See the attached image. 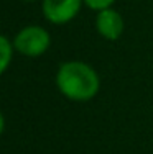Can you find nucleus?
<instances>
[{
    "label": "nucleus",
    "instance_id": "nucleus-3",
    "mask_svg": "<svg viewBox=\"0 0 153 154\" xmlns=\"http://www.w3.org/2000/svg\"><path fill=\"white\" fill-rule=\"evenodd\" d=\"M84 0H43V15L54 25H64L79 13Z\"/></svg>",
    "mask_w": 153,
    "mask_h": 154
},
{
    "label": "nucleus",
    "instance_id": "nucleus-4",
    "mask_svg": "<svg viewBox=\"0 0 153 154\" xmlns=\"http://www.w3.org/2000/svg\"><path fill=\"white\" fill-rule=\"evenodd\" d=\"M123 18L119 12L114 8H105L100 10L96 17V28L102 38L109 41H115L122 36L123 33Z\"/></svg>",
    "mask_w": 153,
    "mask_h": 154
},
{
    "label": "nucleus",
    "instance_id": "nucleus-6",
    "mask_svg": "<svg viewBox=\"0 0 153 154\" xmlns=\"http://www.w3.org/2000/svg\"><path fill=\"white\" fill-rule=\"evenodd\" d=\"M115 0H84V3L89 7L91 10H96V12H100V10H105V8H110L112 3Z\"/></svg>",
    "mask_w": 153,
    "mask_h": 154
},
{
    "label": "nucleus",
    "instance_id": "nucleus-5",
    "mask_svg": "<svg viewBox=\"0 0 153 154\" xmlns=\"http://www.w3.org/2000/svg\"><path fill=\"white\" fill-rule=\"evenodd\" d=\"M13 43H10L3 35H0V75L7 71L13 56Z\"/></svg>",
    "mask_w": 153,
    "mask_h": 154
},
{
    "label": "nucleus",
    "instance_id": "nucleus-8",
    "mask_svg": "<svg viewBox=\"0 0 153 154\" xmlns=\"http://www.w3.org/2000/svg\"><path fill=\"white\" fill-rule=\"evenodd\" d=\"M25 2H36V0H25Z\"/></svg>",
    "mask_w": 153,
    "mask_h": 154
},
{
    "label": "nucleus",
    "instance_id": "nucleus-1",
    "mask_svg": "<svg viewBox=\"0 0 153 154\" xmlns=\"http://www.w3.org/2000/svg\"><path fill=\"white\" fill-rule=\"evenodd\" d=\"M56 85L69 100L86 102L99 92L100 80L97 72L82 61L63 62L56 74Z\"/></svg>",
    "mask_w": 153,
    "mask_h": 154
},
{
    "label": "nucleus",
    "instance_id": "nucleus-7",
    "mask_svg": "<svg viewBox=\"0 0 153 154\" xmlns=\"http://www.w3.org/2000/svg\"><path fill=\"white\" fill-rule=\"evenodd\" d=\"M3 128H5V120H3V115H2V112H0V136H2V133H3Z\"/></svg>",
    "mask_w": 153,
    "mask_h": 154
},
{
    "label": "nucleus",
    "instance_id": "nucleus-2",
    "mask_svg": "<svg viewBox=\"0 0 153 154\" xmlns=\"http://www.w3.org/2000/svg\"><path fill=\"white\" fill-rule=\"evenodd\" d=\"M49 43V33L45 28L38 26V25H30L17 33L15 39H13V48L23 56L38 57L48 51Z\"/></svg>",
    "mask_w": 153,
    "mask_h": 154
}]
</instances>
